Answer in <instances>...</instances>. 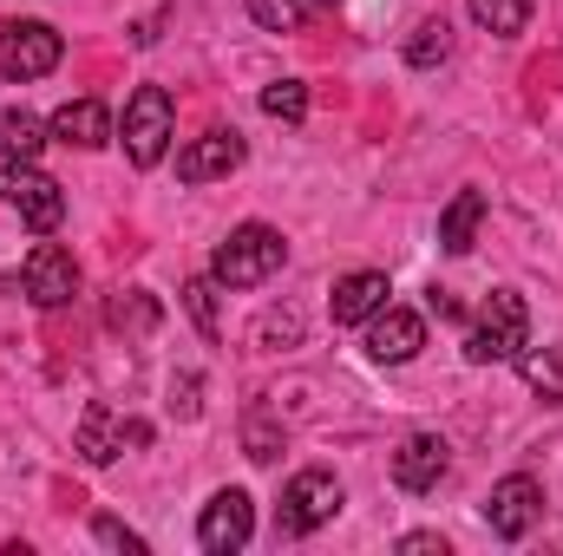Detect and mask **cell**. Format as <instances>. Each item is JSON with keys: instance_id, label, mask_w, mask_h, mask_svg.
I'll return each instance as SVG.
<instances>
[{"instance_id": "obj_20", "label": "cell", "mask_w": 563, "mask_h": 556, "mask_svg": "<svg viewBox=\"0 0 563 556\" xmlns=\"http://www.w3.org/2000/svg\"><path fill=\"white\" fill-rule=\"evenodd\" d=\"M321 7H334V0H250V20L269 26V33H295V26L314 20Z\"/></svg>"}, {"instance_id": "obj_23", "label": "cell", "mask_w": 563, "mask_h": 556, "mask_svg": "<svg viewBox=\"0 0 563 556\" xmlns=\"http://www.w3.org/2000/svg\"><path fill=\"white\" fill-rule=\"evenodd\" d=\"M263 112L282 119V125H301V119H308V86H301V79H276V86H263Z\"/></svg>"}, {"instance_id": "obj_15", "label": "cell", "mask_w": 563, "mask_h": 556, "mask_svg": "<svg viewBox=\"0 0 563 556\" xmlns=\"http://www.w3.org/2000/svg\"><path fill=\"white\" fill-rule=\"evenodd\" d=\"M53 138L73 144V151H99V144L119 138V125H112V112H106L99 99H66V105L53 112Z\"/></svg>"}, {"instance_id": "obj_12", "label": "cell", "mask_w": 563, "mask_h": 556, "mask_svg": "<svg viewBox=\"0 0 563 556\" xmlns=\"http://www.w3.org/2000/svg\"><path fill=\"white\" fill-rule=\"evenodd\" d=\"M445 471H452V445H445L439 432H413V438L394 452V485H400V491H413V498L439 491V485H445Z\"/></svg>"}, {"instance_id": "obj_18", "label": "cell", "mask_w": 563, "mask_h": 556, "mask_svg": "<svg viewBox=\"0 0 563 556\" xmlns=\"http://www.w3.org/2000/svg\"><path fill=\"white\" fill-rule=\"evenodd\" d=\"M518 374L531 380V393H544V400L563 407V347H525L518 354Z\"/></svg>"}, {"instance_id": "obj_4", "label": "cell", "mask_w": 563, "mask_h": 556, "mask_svg": "<svg viewBox=\"0 0 563 556\" xmlns=\"http://www.w3.org/2000/svg\"><path fill=\"white\" fill-rule=\"evenodd\" d=\"M170 132H177V105H170V92H164V86H139V92L125 99V125H119L125 157H132L139 170H157V164L170 157Z\"/></svg>"}, {"instance_id": "obj_1", "label": "cell", "mask_w": 563, "mask_h": 556, "mask_svg": "<svg viewBox=\"0 0 563 556\" xmlns=\"http://www.w3.org/2000/svg\"><path fill=\"white\" fill-rule=\"evenodd\" d=\"M531 347V308L518 288H492V301L478 308L472 334H465V360L472 367H505Z\"/></svg>"}, {"instance_id": "obj_29", "label": "cell", "mask_w": 563, "mask_h": 556, "mask_svg": "<svg viewBox=\"0 0 563 556\" xmlns=\"http://www.w3.org/2000/svg\"><path fill=\"white\" fill-rule=\"evenodd\" d=\"M432 314H439V321H459V314H465V308H459V301H452V294H445V288H432Z\"/></svg>"}, {"instance_id": "obj_13", "label": "cell", "mask_w": 563, "mask_h": 556, "mask_svg": "<svg viewBox=\"0 0 563 556\" xmlns=\"http://www.w3.org/2000/svg\"><path fill=\"white\" fill-rule=\"evenodd\" d=\"M387 276L380 269H354V276L334 281V294H328V308H334V327H367L380 308H387Z\"/></svg>"}, {"instance_id": "obj_17", "label": "cell", "mask_w": 563, "mask_h": 556, "mask_svg": "<svg viewBox=\"0 0 563 556\" xmlns=\"http://www.w3.org/2000/svg\"><path fill=\"white\" fill-rule=\"evenodd\" d=\"M46 138H53V125L33 119L26 105H7V112H0V157H7V164H40Z\"/></svg>"}, {"instance_id": "obj_14", "label": "cell", "mask_w": 563, "mask_h": 556, "mask_svg": "<svg viewBox=\"0 0 563 556\" xmlns=\"http://www.w3.org/2000/svg\"><path fill=\"white\" fill-rule=\"evenodd\" d=\"M243 157H250V151H243L236 132H203V138H190L177 151V177H184V184H210V177H230Z\"/></svg>"}, {"instance_id": "obj_7", "label": "cell", "mask_w": 563, "mask_h": 556, "mask_svg": "<svg viewBox=\"0 0 563 556\" xmlns=\"http://www.w3.org/2000/svg\"><path fill=\"white\" fill-rule=\"evenodd\" d=\"M250 537H256V504H250V491L223 485V491L203 504V518H197V544L210 556H236Z\"/></svg>"}, {"instance_id": "obj_2", "label": "cell", "mask_w": 563, "mask_h": 556, "mask_svg": "<svg viewBox=\"0 0 563 556\" xmlns=\"http://www.w3.org/2000/svg\"><path fill=\"white\" fill-rule=\"evenodd\" d=\"M282 263H288L282 230H269V223H236V230L217 243L210 276H217V288H263Z\"/></svg>"}, {"instance_id": "obj_21", "label": "cell", "mask_w": 563, "mask_h": 556, "mask_svg": "<svg viewBox=\"0 0 563 556\" xmlns=\"http://www.w3.org/2000/svg\"><path fill=\"white\" fill-rule=\"evenodd\" d=\"M472 20H478L485 33L511 40V33H525V20H531V0H472Z\"/></svg>"}, {"instance_id": "obj_3", "label": "cell", "mask_w": 563, "mask_h": 556, "mask_svg": "<svg viewBox=\"0 0 563 556\" xmlns=\"http://www.w3.org/2000/svg\"><path fill=\"white\" fill-rule=\"evenodd\" d=\"M341 504H347V491H341V478H334V471H321V465L295 471V478L282 485L276 537H314L321 524H334V511H341Z\"/></svg>"}, {"instance_id": "obj_25", "label": "cell", "mask_w": 563, "mask_h": 556, "mask_svg": "<svg viewBox=\"0 0 563 556\" xmlns=\"http://www.w3.org/2000/svg\"><path fill=\"white\" fill-rule=\"evenodd\" d=\"M243 445H250V458H256V465H269V458L282 452V432L263 413H250V425H243Z\"/></svg>"}, {"instance_id": "obj_10", "label": "cell", "mask_w": 563, "mask_h": 556, "mask_svg": "<svg viewBox=\"0 0 563 556\" xmlns=\"http://www.w3.org/2000/svg\"><path fill=\"white\" fill-rule=\"evenodd\" d=\"M151 438V425L144 419H119L106 400H92L86 413H79V458L86 465H112L125 445H144Z\"/></svg>"}, {"instance_id": "obj_6", "label": "cell", "mask_w": 563, "mask_h": 556, "mask_svg": "<svg viewBox=\"0 0 563 556\" xmlns=\"http://www.w3.org/2000/svg\"><path fill=\"white\" fill-rule=\"evenodd\" d=\"M66 40L46 26V20H0V79L26 86V79H46L59 66Z\"/></svg>"}, {"instance_id": "obj_27", "label": "cell", "mask_w": 563, "mask_h": 556, "mask_svg": "<svg viewBox=\"0 0 563 556\" xmlns=\"http://www.w3.org/2000/svg\"><path fill=\"white\" fill-rule=\"evenodd\" d=\"M263 341H301V314H269L263 321Z\"/></svg>"}, {"instance_id": "obj_9", "label": "cell", "mask_w": 563, "mask_h": 556, "mask_svg": "<svg viewBox=\"0 0 563 556\" xmlns=\"http://www.w3.org/2000/svg\"><path fill=\"white\" fill-rule=\"evenodd\" d=\"M20 288H26L33 308H66V301L79 294V263H73L59 243H33V256H26V269H20Z\"/></svg>"}, {"instance_id": "obj_24", "label": "cell", "mask_w": 563, "mask_h": 556, "mask_svg": "<svg viewBox=\"0 0 563 556\" xmlns=\"http://www.w3.org/2000/svg\"><path fill=\"white\" fill-rule=\"evenodd\" d=\"M184 308H190V321L217 341L223 334V314H217V276H190V288H184Z\"/></svg>"}, {"instance_id": "obj_5", "label": "cell", "mask_w": 563, "mask_h": 556, "mask_svg": "<svg viewBox=\"0 0 563 556\" xmlns=\"http://www.w3.org/2000/svg\"><path fill=\"white\" fill-rule=\"evenodd\" d=\"M0 203H13L33 236H53V230L66 223V190H59L40 164H7V170H0Z\"/></svg>"}, {"instance_id": "obj_8", "label": "cell", "mask_w": 563, "mask_h": 556, "mask_svg": "<svg viewBox=\"0 0 563 556\" xmlns=\"http://www.w3.org/2000/svg\"><path fill=\"white\" fill-rule=\"evenodd\" d=\"M538 511H544V491H538V478H531V471L498 478V485H492V498H485V524H492V537H505V544L531 537Z\"/></svg>"}, {"instance_id": "obj_11", "label": "cell", "mask_w": 563, "mask_h": 556, "mask_svg": "<svg viewBox=\"0 0 563 556\" xmlns=\"http://www.w3.org/2000/svg\"><path fill=\"white\" fill-rule=\"evenodd\" d=\"M420 347H426V321L413 308H380L367 321V360L374 367H407Z\"/></svg>"}, {"instance_id": "obj_28", "label": "cell", "mask_w": 563, "mask_h": 556, "mask_svg": "<svg viewBox=\"0 0 563 556\" xmlns=\"http://www.w3.org/2000/svg\"><path fill=\"white\" fill-rule=\"evenodd\" d=\"M400 556H445V537H432V531H413V537H400Z\"/></svg>"}, {"instance_id": "obj_26", "label": "cell", "mask_w": 563, "mask_h": 556, "mask_svg": "<svg viewBox=\"0 0 563 556\" xmlns=\"http://www.w3.org/2000/svg\"><path fill=\"white\" fill-rule=\"evenodd\" d=\"M92 537H99V544H106V551L144 556V537H139V531H125V524H119V518H99V524H92Z\"/></svg>"}, {"instance_id": "obj_19", "label": "cell", "mask_w": 563, "mask_h": 556, "mask_svg": "<svg viewBox=\"0 0 563 556\" xmlns=\"http://www.w3.org/2000/svg\"><path fill=\"white\" fill-rule=\"evenodd\" d=\"M106 321H112V327H125V334H151V327L164 321V308H157V294H151V288H125V294L106 308Z\"/></svg>"}, {"instance_id": "obj_16", "label": "cell", "mask_w": 563, "mask_h": 556, "mask_svg": "<svg viewBox=\"0 0 563 556\" xmlns=\"http://www.w3.org/2000/svg\"><path fill=\"white\" fill-rule=\"evenodd\" d=\"M478 223H485V190H459V197L445 203V216H439V249H445V256H472Z\"/></svg>"}, {"instance_id": "obj_22", "label": "cell", "mask_w": 563, "mask_h": 556, "mask_svg": "<svg viewBox=\"0 0 563 556\" xmlns=\"http://www.w3.org/2000/svg\"><path fill=\"white\" fill-rule=\"evenodd\" d=\"M445 53H452V26H445V20H420V26H413V40H407V66L432 73Z\"/></svg>"}]
</instances>
